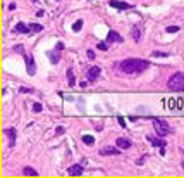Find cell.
<instances>
[{
  "label": "cell",
  "instance_id": "6da1fadb",
  "mask_svg": "<svg viewBox=\"0 0 184 178\" xmlns=\"http://www.w3.org/2000/svg\"><path fill=\"white\" fill-rule=\"evenodd\" d=\"M151 64L148 62V61L145 59H126L122 61L121 64H119V67H121L122 73L126 74H134V73H143V71H146L148 67H150Z\"/></svg>",
  "mask_w": 184,
  "mask_h": 178
},
{
  "label": "cell",
  "instance_id": "7a4b0ae2",
  "mask_svg": "<svg viewBox=\"0 0 184 178\" xmlns=\"http://www.w3.org/2000/svg\"><path fill=\"white\" fill-rule=\"evenodd\" d=\"M167 87L172 92H184V73H174L167 82Z\"/></svg>",
  "mask_w": 184,
  "mask_h": 178
},
{
  "label": "cell",
  "instance_id": "3957f363",
  "mask_svg": "<svg viewBox=\"0 0 184 178\" xmlns=\"http://www.w3.org/2000/svg\"><path fill=\"white\" fill-rule=\"evenodd\" d=\"M153 128L157 131V135H160V137H165V135H169L172 131L169 123L163 121V119H159V118H153Z\"/></svg>",
  "mask_w": 184,
  "mask_h": 178
},
{
  "label": "cell",
  "instance_id": "277c9868",
  "mask_svg": "<svg viewBox=\"0 0 184 178\" xmlns=\"http://www.w3.org/2000/svg\"><path fill=\"white\" fill-rule=\"evenodd\" d=\"M24 59H26V71H28V74H30V76L36 74V64H34L33 56H30V54H24Z\"/></svg>",
  "mask_w": 184,
  "mask_h": 178
},
{
  "label": "cell",
  "instance_id": "5b68a950",
  "mask_svg": "<svg viewBox=\"0 0 184 178\" xmlns=\"http://www.w3.org/2000/svg\"><path fill=\"white\" fill-rule=\"evenodd\" d=\"M146 140L150 142L153 147H159V149H162V147H167V142L163 140V137H153V135H146Z\"/></svg>",
  "mask_w": 184,
  "mask_h": 178
},
{
  "label": "cell",
  "instance_id": "8992f818",
  "mask_svg": "<svg viewBox=\"0 0 184 178\" xmlns=\"http://www.w3.org/2000/svg\"><path fill=\"white\" fill-rule=\"evenodd\" d=\"M121 154V147H112V145H105L100 149V156H119Z\"/></svg>",
  "mask_w": 184,
  "mask_h": 178
},
{
  "label": "cell",
  "instance_id": "52a82bcc",
  "mask_svg": "<svg viewBox=\"0 0 184 178\" xmlns=\"http://www.w3.org/2000/svg\"><path fill=\"white\" fill-rule=\"evenodd\" d=\"M83 171H85V168H83L81 164H72V166L67 168V175H69V176H81Z\"/></svg>",
  "mask_w": 184,
  "mask_h": 178
},
{
  "label": "cell",
  "instance_id": "ba28073f",
  "mask_svg": "<svg viewBox=\"0 0 184 178\" xmlns=\"http://www.w3.org/2000/svg\"><path fill=\"white\" fill-rule=\"evenodd\" d=\"M31 24H26V22H17L14 26V33H24V35H28V33H31Z\"/></svg>",
  "mask_w": 184,
  "mask_h": 178
},
{
  "label": "cell",
  "instance_id": "9c48e42d",
  "mask_svg": "<svg viewBox=\"0 0 184 178\" xmlns=\"http://www.w3.org/2000/svg\"><path fill=\"white\" fill-rule=\"evenodd\" d=\"M100 73H102V71H100V67H98V66H91V67L88 69V82H90V83H93L95 80H98Z\"/></svg>",
  "mask_w": 184,
  "mask_h": 178
},
{
  "label": "cell",
  "instance_id": "30bf717a",
  "mask_svg": "<svg viewBox=\"0 0 184 178\" xmlns=\"http://www.w3.org/2000/svg\"><path fill=\"white\" fill-rule=\"evenodd\" d=\"M108 5L110 7H114V9H131V4H127V2H121V0H110L108 2Z\"/></svg>",
  "mask_w": 184,
  "mask_h": 178
},
{
  "label": "cell",
  "instance_id": "8fae6325",
  "mask_svg": "<svg viewBox=\"0 0 184 178\" xmlns=\"http://www.w3.org/2000/svg\"><path fill=\"white\" fill-rule=\"evenodd\" d=\"M107 40H108V43H110V42H115V43H122V40H124V38H122L121 35L117 33V31L110 30V31H108V35H107Z\"/></svg>",
  "mask_w": 184,
  "mask_h": 178
},
{
  "label": "cell",
  "instance_id": "7c38bea8",
  "mask_svg": "<svg viewBox=\"0 0 184 178\" xmlns=\"http://www.w3.org/2000/svg\"><path fill=\"white\" fill-rule=\"evenodd\" d=\"M115 144H117V147H121V149H131V145H133V144H131V140L126 138V137H119Z\"/></svg>",
  "mask_w": 184,
  "mask_h": 178
},
{
  "label": "cell",
  "instance_id": "4fadbf2b",
  "mask_svg": "<svg viewBox=\"0 0 184 178\" xmlns=\"http://www.w3.org/2000/svg\"><path fill=\"white\" fill-rule=\"evenodd\" d=\"M5 135H7L9 140H11V147H14V144H16V128H7V130H5Z\"/></svg>",
  "mask_w": 184,
  "mask_h": 178
},
{
  "label": "cell",
  "instance_id": "5bb4252c",
  "mask_svg": "<svg viewBox=\"0 0 184 178\" xmlns=\"http://www.w3.org/2000/svg\"><path fill=\"white\" fill-rule=\"evenodd\" d=\"M59 48L55 47V50H52V52H48V57H50V61L52 62H59V59H60V56H59Z\"/></svg>",
  "mask_w": 184,
  "mask_h": 178
},
{
  "label": "cell",
  "instance_id": "9a60e30c",
  "mask_svg": "<svg viewBox=\"0 0 184 178\" xmlns=\"http://www.w3.org/2000/svg\"><path fill=\"white\" fill-rule=\"evenodd\" d=\"M67 80H69V87H74V85H76V78H74L72 67H69V69H67Z\"/></svg>",
  "mask_w": 184,
  "mask_h": 178
},
{
  "label": "cell",
  "instance_id": "2e32d148",
  "mask_svg": "<svg viewBox=\"0 0 184 178\" xmlns=\"http://www.w3.org/2000/svg\"><path fill=\"white\" fill-rule=\"evenodd\" d=\"M22 173H24L26 176H38V171H36V170H33L31 166H26L24 170H22Z\"/></svg>",
  "mask_w": 184,
  "mask_h": 178
},
{
  "label": "cell",
  "instance_id": "e0dca14e",
  "mask_svg": "<svg viewBox=\"0 0 184 178\" xmlns=\"http://www.w3.org/2000/svg\"><path fill=\"white\" fill-rule=\"evenodd\" d=\"M131 35H133L134 42H138V40H140V37H141V30H140L138 26H134L133 30H131Z\"/></svg>",
  "mask_w": 184,
  "mask_h": 178
},
{
  "label": "cell",
  "instance_id": "ac0fdd59",
  "mask_svg": "<svg viewBox=\"0 0 184 178\" xmlns=\"http://www.w3.org/2000/svg\"><path fill=\"white\" fill-rule=\"evenodd\" d=\"M83 142H85L86 145H91V144H95V137H91V135H83Z\"/></svg>",
  "mask_w": 184,
  "mask_h": 178
},
{
  "label": "cell",
  "instance_id": "d6986e66",
  "mask_svg": "<svg viewBox=\"0 0 184 178\" xmlns=\"http://www.w3.org/2000/svg\"><path fill=\"white\" fill-rule=\"evenodd\" d=\"M81 28H83V21H81V19H79V21H76L72 24V31H79Z\"/></svg>",
  "mask_w": 184,
  "mask_h": 178
},
{
  "label": "cell",
  "instance_id": "ffe728a7",
  "mask_svg": "<svg viewBox=\"0 0 184 178\" xmlns=\"http://www.w3.org/2000/svg\"><path fill=\"white\" fill-rule=\"evenodd\" d=\"M12 50H16V52H19V54H22V56H24V47H22V45H14V47H12Z\"/></svg>",
  "mask_w": 184,
  "mask_h": 178
},
{
  "label": "cell",
  "instance_id": "44dd1931",
  "mask_svg": "<svg viewBox=\"0 0 184 178\" xmlns=\"http://www.w3.org/2000/svg\"><path fill=\"white\" fill-rule=\"evenodd\" d=\"M31 30H33L34 33H38V31L43 30V26H41V24H31Z\"/></svg>",
  "mask_w": 184,
  "mask_h": 178
},
{
  "label": "cell",
  "instance_id": "7402d4cb",
  "mask_svg": "<svg viewBox=\"0 0 184 178\" xmlns=\"http://www.w3.org/2000/svg\"><path fill=\"white\" fill-rule=\"evenodd\" d=\"M179 26H167V33H177Z\"/></svg>",
  "mask_w": 184,
  "mask_h": 178
},
{
  "label": "cell",
  "instance_id": "603a6c76",
  "mask_svg": "<svg viewBox=\"0 0 184 178\" xmlns=\"http://www.w3.org/2000/svg\"><path fill=\"white\" fill-rule=\"evenodd\" d=\"M41 109H43V106H41V104H40V102H36V104H34V106H33V111H34V112H40V111H41Z\"/></svg>",
  "mask_w": 184,
  "mask_h": 178
},
{
  "label": "cell",
  "instance_id": "cb8c5ba5",
  "mask_svg": "<svg viewBox=\"0 0 184 178\" xmlns=\"http://www.w3.org/2000/svg\"><path fill=\"white\" fill-rule=\"evenodd\" d=\"M153 56L155 57H167V56H169V52H159V50H157V52H153Z\"/></svg>",
  "mask_w": 184,
  "mask_h": 178
},
{
  "label": "cell",
  "instance_id": "d4e9b609",
  "mask_svg": "<svg viewBox=\"0 0 184 178\" xmlns=\"http://www.w3.org/2000/svg\"><path fill=\"white\" fill-rule=\"evenodd\" d=\"M96 47H98V48H100V50H107V48H108V45H107V43H105V42H100V43H98V45H96Z\"/></svg>",
  "mask_w": 184,
  "mask_h": 178
},
{
  "label": "cell",
  "instance_id": "484cf974",
  "mask_svg": "<svg viewBox=\"0 0 184 178\" xmlns=\"http://www.w3.org/2000/svg\"><path fill=\"white\" fill-rule=\"evenodd\" d=\"M64 131H66V130H64V126H57V130H55V135H62Z\"/></svg>",
  "mask_w": 184,
  "mask_h": 178
},
{
  "label": "cell",
  "instance_id": "4316f807",
  "mask_svg": "<svg viewBox=\"0 0 184 178\" xmlns=\"http://www.w3.org/2000/svg\"><path fill=\"white\" fill-rule=\"evenodd\" d=\"M19 92H21V93H31L33 90H31V88H24V87H21V88H19Z\"/></svg>",
  "mask_w": 184,
  "mask_h": 178
},
{
  "label": "cell",
  "instance_id": "83f0119b",
  "mask_svg": "<svg viewBox=\"0 0 184 178\" xmlns=\"http://www.w3.org/2000/svg\"><path fill=\"white\" fill-rule=\"evenodd\" d=\"M88 59H95V50H88Z\"/></svg>",
  "mask_w": 184,
  "mask_h": 178
},
{
  "label": "cell",
  "instance_id": "f1b7e54d",
  "mask_svg": "<svg viewBox=\"0 0 184 178\" xmlns=\"http://www.w3.org/2000/svg\"><path fill=\"white\" fill-rule=\"evenodd\" d=\"M117 121H119V125H121V126H122V128H124V126H126V121H124V119H122V118H119V119H117Z\"/></svg>",
  "mask_w": 184,
  "mask_h": 178
},
{
  "label": "cell",
  "instance_id": "f546056e",
  "mask_svg": "<svg viewBox=\"0 0 184 178\" xmlns=\"http://www.w3.org/2000/svg\"><path fill=\"white\" fill-rule=\"evenodd\" d=\"M36 16H38V17H41V16H43V11H41V9H40V11H36Z\"/></svg>",
  "mask_w": 184,
  "mask_h": 178
},
{
  "label": "cell",
  "instance_id": "4dcf8cb0",
  "mask_svg": "<svg viewBox=\"0 0 184 178\" xmlns=\"http://www.w3.org/2000/svg\"><path fill=\"white\" fill-rule=\"evenodd\" d=\"M31 2H38V0H31Z\"/></svg>",
  "mask_w": 184,
  "mask_h": 178
},
{
  "label": "cell",
  "instance_id": "1f68e13d",
  "mask_svg": "<svg viewBox=\"0 0 184 178\" xmlns=\"http://www.w3.org/2000/svg\"><path fill=\"white\" fill-rule=\"evenodd\" d=\"M182 168H184V161H182Z\"/></svg>",
  "mask_w": 184,
  "mask_h": 178
}]
</instances>
